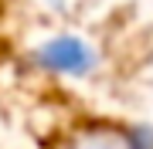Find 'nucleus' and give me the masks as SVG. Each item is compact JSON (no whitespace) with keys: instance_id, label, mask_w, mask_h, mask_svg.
Here are the masks:
<instances>
[{"instance_id":"1","label":"nucleus","mask_w":153,"mask_h":149,"mask_svg":"<svg viewBox=\"0 0 153 149\" xmlns=\"http://www.w3.org/2000/svg\"><path fill=\"white\" fill-rule=\"evenodd\" d=\"M44 61H48L51 68H58V71H82L88 65V54L82 44H75V41H58V44H51L44 51Z\"/></svg>"},{"instance_id":"2","label":"nucleus","mask_w":153,"mask_h":149,"mask_svg":"<svg viewBox=\"0 0 153 149\" xmlns=\"http://www.w3.org/2000/svg\"><path fill=\"white\" fill-rule=\"evenodd\" d=\"M85 149H126V146H119V142H112V139H99V142L92 146V142H88Z\"/></svg>"}]
</instances>
